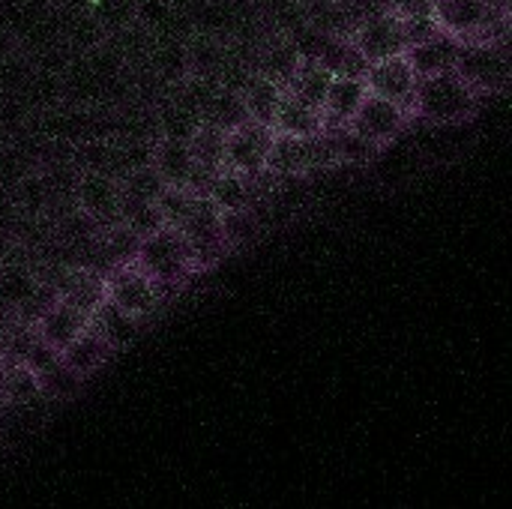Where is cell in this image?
I'll return each mask as SVG.
<instances>
[{"label":"cell","instance_id":"cell-1","mask_svg":"<svg viewBox=\"0 0 512 509\" xmlns=\"http://www.w3.org/2000/svg\"><path fill=\"white\" fill-rule=\"evenodd\" d=\"M132 264L156 282L162 300L198 273L183 234L177 228H168V225L141 237Z\"/></svg>","mask_w":512,"mask_h":509},{"label":"cell","instance_id":"cell-2","mask_svg":"<svg viewBox=\"0 0 512 509\" xmlns=\"http://www.w3.org/2000/svg\"><path fill=\"white\" fill-rule=\"evenodd\" d=\"M510 6L498 0H435V21L438 27L459 39L462 45L468 42H507V21H510Z\"/></svg>","mask_w":512,"mask_h":509},{"label":"cell","instance_id":"cell-3","mask_svg":"<svg viewBox=\"0 0 512 509\" xmlns=\"http://www.w3.org/2000/svg\"><path fill=\"white\" fill-rule=\"evenodd\" d=\"M474 108H477V93L456 72L420 78V84H417L414 114L429 120V123L450 126V123L471 117Z\"/></svg>","mask_w":512,"mask_h":509},{"label":"cell","instance_id":"cell-4","mask_svg":"<svg viewBox=\"0 0 512 509\" xmlns=\"http://www.w3.org/2000/svg\"><path fill=\"white\" fill-rule=\"evenodd\" d=\"M477 96L495 93L510 84V57L504 42H468L459 48L453 69Z\"/></svg>","mask_w":512,"mask_h":509},{"label":"cell","instance_id":"cell-5","mask_svg":"<svg viewBox=\"0 0 512 509\" xmlns=\"http://www.w3.org/2000/svg\"><path fill=\"white\" fill-rule=\"evenodd\" d=\"M192 252L195 270H210L225 252V237H222V213L210 198H195L189 216L177 228Z\"/></svg>","mask_w":512,"mask_h":509},{"label":"cell","instance_id":"cell-6","mask_svg":"<svg viewBox=\"0 0 512 509\" xmlns=\"http://www.w3.org/2000/svg\"><path fill=\"white\" fill-rule=\"evenodd\" d=\"M276 132L261 123H243L225 135V171L243 174V177H267V156L273 147Z\"/></svg>","mask_w":512,"mask_h":509},{"label":"cell","instance_id":"cell-7","mask_svg":"<svg viewBox=\"0 0 512 509\" xmlns=\"http://www.w3.org/2000/svg\"><path fill=\"white\" fill-rule=\"evenodd\" d=\"M105 297L120 309H126L129 315H135L138 321L150 318L165 303L156 282L147 273H141L135 264H120L105 270Z\"/></svg>","mask_w":512,"mask_h":509},{"label":"cell","instance_id":"cell-8","mask_svg":"<svg viewBox=\"0 0 512 509\" xmlns=\"http://www.w3.org/2000/svg\"><path fill=\"white\" fill-rule=\"evenodd\" d=\"M366 90L378 99H387L393 105H399L408 117H414V99H417V72L411 69V63L402 57H393V60H381V63H372L369 72H366Z\"/></svg>","mask_w":512,"mask_h":509},{"label":"cell","instance_id":"cell-9","mask_svg":"<svg viewBox=\"0 0 512 509\" xmlns=\"http://www.w3.org/2000/svg\"><path fill=\"white\" fill-rule=\"evenodd\" d=\"M351 42L357 45V51L366 57V63H381V60H393L402 57L408 51V39H405V27L396 15L390 12H378L372 18H366L354 33Z\"/></svg>","mask_w":512,"mask_h":509},{"label":"cell","instance_id":"cell-10","mask_svg":"<svg viewBox=\"0 0 512 509\" xmlns=\"http://www.w3.org/2000/svg\"><path fill=\"white\" fill-rule=\"evenodd\" d=\"M408 114L399 108V105H393V102H387V99H378V96H366L363 99V105L357 108V114L351 117V123H348V129L351 132H357L363 141H369L372 147H384V144H390L396 135H402V129L408 126Z\"/></svg>","mask_w":512,"mask_h":509},{"label":"cell","instance_id":"cell-11","mask_svg":"<svg viewBox=\"0 0 512 509\" xmlns=\"http://www.w3.org/2000/svg\"><path fill=\"white\" fill-rule=\"evenodd\" d=\"M75 198H78V210L87 213L99 228L117 225L120 180L99 174V171H84L75 183Z\"/></svg>","mask_w":512,"mask_h":509},{"label":"cell","instance_id":"cell-12","mask_svg":"<svg viewBox=\"0 0 512 509\" xmlns=\"http://www.w3.org/2000/svg\"><path fill=\"white\" fill-rule=\"evenodd\" d=\"M87 327H90V315H84L81 309H75L72 303L60 297L33 321V333L54 351H63L66 345H72Z\"/></svg>","mask_w":512,"mask_h":509},{"label":"cell","instance_id":"cell-13","mask_svg":"<svg viewBox=\"0 0 512 509\" xmlns=\"http://www.w3.org/2000/svg\"><path fill=\"white\" fill-rule=\"evenodd\" d=\"M459 48L462 42L447 36L444 30L426 42H417L405 51V60L411 63V69L417 72V78H432L441 72H453L456 60H459Z\"/></svg>","mask_w":512,"mask_h":509},{"label":"cell","instance_id":"cell-14","mask_svg":"<svg viewBox=\"0 0 512 509\" xmlns=\"http://www.w3.org/2000/svg\"><path fill=\"white\" fill-rule=\"evenodd\" d=\"M330 78H366L369 63L351 42V36H324L312 57Z\"/></svg>","mask_w":512,"mask_h":509},{"label":"cell","instance_id":"cell-15","mask_svg":"<svg viewBox=\"0 0 512 509\" xmlns=\"http://www.w3.org/2000/svg\"><path fill=\"white\" fill-rule=\"evenodd\" d=\"M366 96H369V90H366L363 78H333L327 99H324V108H321L324 129H345Z\"/></svg>","mask_w":512,"mask_h":509},{"label":"cell","instance_id":"cell-16","mask_svg":"<svg viewBox=\"0 0 512 509\" xmlns=\"http://www.w3.org/2000/svg\"><path fill=\"white\" fill-rule=\"evenodd\" d=\"M150 165L162 177L165 186H177V189H186L189 180H192V174H195V159H192L189 141L156 138Z\"/></svg>","mask_w":512,"mask_h":509},{"label":"cell","instance_id":"cell-17","mask_svg":"<svg viewBox=\"0 0 512 509\" xmlns=\"http://www.w3.org/2000/svg\"><path fill=\"white\" fill-rule=\"evenodd\" d=\"M240 96H243V105H246V114L252 123H261V126H270L273 129V117L282 105V96H285V87L252 72L243 87H240Z\"/></svg>","mask_w":512,"mask_h":509},{"label":"cell","instance_id":"cell-18","mask_svg":"<svg viewBox=\"0 0 512 509\" xmlns=\"http://www.w3.org/2000/svg\"><path fill=\"white\" fill-rule=\"evenodd\" d=\"M45 285L24 264H0V306L6 312H24Z\"/></svg>","mask_w":512,"mask_h":509},{"label":"cell","instance_id":"cell-19","mask_svg":"<svg viewBox=\"0 0 512 509\" xmlns=\"http://www.w3.org/2000/svg\"><path fill=\"white\" fill-rule=\"evenodd\" d=\"M90 327H93V330H96V333L111 345V351H117V348L129 345V342L138 336L141 321L105 297V300L93 309V315H90Z\"/></svg>","mask_w":512,"mask_h":509},{"label":"cell","instance_id":"cell-20","mask_svg":"<svg viewBox=\"0 0 512 509\" xmlns=\"http://www.w3.org/2000/svg\"><path fill=\"white\" fill-rule=\"evenodd\" d=\"M273 132L288 138H315L324 132V114L318 108H309L297 102L294 96H282V105L273 117Z\"/></svg>","mask_w":512,"mask_h":509},{"label":"cell","instance_id":"cell-21","mask_svg":"<svg viewBox=\"0 0 512 509\" xmlns=\"http://www.w3.org/2000/svg\"><path fill=\"white\" fill-rule=\"evenodd\" d=\"M261 180V177H258ZM258 180L234 174V171H219L210 183L207 198L219 207V213H231V210H246L255 207V195H258Z\"/></svg>","mask_w":512,"mask_h":509},{"label":"cell","instance_id":"cell-22","mask_svg":"<svg viewBox=\"0 0 512 509\" xmlns=\"http://www.w3.org/2000/svg\"><path fill=\"white\" fill-rule=\"evenodd\" d=\"M312 171V156H309V138H288L276 135L270 156H267V174L270 177H300Z\"/></svg>","mask_w":512,"mask_h":509},{"label":"cell","instance_id":"cell-23","mask_svg":"<svg viewBox=\"0 0 512 509\" xmlns=\"http://www.w3.org/2000/svg\"><path fill=\"white\" fill-rule=\"evenodd\" d=\"M108 357H111V345H108L93 327H87L72 345H66V348L60 351V360H63L75 375H81V378H87V375H93L99 366H105Z\"/></svg>","mask_w":512,"mask_h":509},{"label":"cell","instance_id":"cell-24","mask_svg":"<svg viewBox=\"0 0 512 509\" xmlns=\"http://www.w3.org/2000/svg\"><path fill=\"white\" fill-rule=\"evenodd\" d=\"M297 66H300L297 48L291 45L288 36H279V39H270V42L261 48L258 63H255V72L285 87V84L291 81V75L297 72Z\"/></svg>","mask_w":512,"mask_h":509},{"label":"cell","instance_id":"cell-25","mask_svg":"<svg viewBox=\"0 0 512 509\" xmlns=\"http://www.w3.org/2000/svg\"><path fill=\"white\" fill-rule=\"evenodd\" d=\"M330 75L315 63V60H300L297 72L291 75V81L285 84V93L294 96L297 102L309 105V108H324L327 90H330Z\"/></svg>","mask_w":512,"mask_h":509},{"label":"cell","instance_id":"cell-26","mask_svg":"<svg viewBox=\"0 0 512 509\" xmlns=\"http://www.w3.org/2000/svg\"><path fill=\"white\" fill-rule=\"evenodd\" d=\"M204 123L222 129L225 135L243 123H249V114H246V105H243V96L240 90H231V87H216L207 111H204Z\"/></svg>","mask_w":512,"mask_h":509},{"label":"cell","instance_id":"cell-27","mask_svg":"<svg viewBox=\"0 0 512 509\" xmlns=\"http://www.w3.org/2000/svg\"><path fill=\"white\" fill-rule=\"evenodd\" d=\"M189 150H192L195 168H201L207 174H219L225 168V132L222 129L201 123L195 129V135L189 138Z\"/></svg>","mask_w":512,"mask_h":509},{"label":"cell","instance_id":"cell-28","mask_svg":"<svg viewBox=\"0 0 512 509\" xmlns=\"http://www.w3.org/2000/svg\"><path fill=\"white\" fill-rule=\"evenodd\" d=\"M117 222H120V225H126L129 231H135L138 237H147V234H153V231H159V228H162V216H159L156 204L135 201V198H126V195H120Z\"/></svg>","mask_w":512,"mask_h":509},{"label":"cell","instance_id":"cell-29","mask_svg":"<svg viewBox=\"0 0 512 509\" xmlns=\"http://www.w3.org/2000/svg\"><path fill=\"white\" fill-rule=\"evenodd\" d=\"M84 378L75 375L63 360H57L54 366H48L45 372L36 375V390L39 396H48V399H69L81 390Z\"/></svg>","mask_w":512,"mask_h":509},{"label":"cell","instance_id":"cell-30","mask_svg":"<svg viewBox=\"0 0 512 509\" xmlns=\"http://www.w3.org/2000/svg\"><path fill=\"white\" fill-rule=\"evenodd\" d=\"M258 231H261V222L255 216V207L222 213V237H225V246L228 249H237V246L252 243L258 237Z\"/></svg>","mask_w":512,"mask_h":509},{"label":"cell","instance_id":"cell-31","mask_svg":"<svg viewBox=\"0 0 512 509\" xmlns=\"http://www.w3.org/2000/svg\"><path fill=\"white\" fill-rule=\"evenodd\" d=\"M162 192H165V183H162V177L153 171V165L135 168V171H129V174L120 180V195L135 198V201L156 204Z\"/></svg>","mask_w":512,"mask_h":509},{"label":"cell","instance_id":"cell-32","mask_svg":"<svg viewBox=\"0 0 512 509\" xmlns=\"http://www.w3.org/2000/svg\"><path fill=\"white\" fill-rule=\"evenodd\" d=\"M330 135V144H333V156L336 162H366L369 156L378 153V147H372L369 141H363L357 132H351L348 126L345 129H324Z\"/></svg>","mask_w":512,"mask_h":509},{"label":"cell","instance_id":"cell-33","mask_svg":"<svg viewBox=\"0 0 512 509\" xmlns=\"http://www.w3.org/2000/svg\"><path fill=\"white\" fill-rule=\"evenodd\" d=\"M195 198H198V195H192L189 189L165 186V192H162V195H159V201H156V210H159V216H162V225H168V228H180V225H183V219L189 216V210H192Z\"/></svg>","mask_w":512,"mask_h":509},{"label":"cell","instance_id":"cell-34","mask_svg":"<svg viewBox=\"0 0 512 509\" xmlns=\"http://www.w3.org/2000/svg\"><path fill=\"white\" fill-rule=\"evenodd\" d=\"M381 6H384V12L396 15L399 21H408V18L432 15L435 0H381Z\"/></svg>","mask_w":512,"mask_h":509},{"label":"cell","instance_id":"cell-35","mask_svg":"<svg viewBox=\"0 0 512 509\" xmlns=\"http://www.w3.org/2000/svg\"><path fill=\"white\" fill-rule=\"evenodd\" d=\"M402 27H405L408 48H411V45H417V42H426V39H432V36H438V33H441V27H438L435 15L408 18V21H402Z\"/></svg>","mask_w":512,"mask_h":509}]
</instances>
